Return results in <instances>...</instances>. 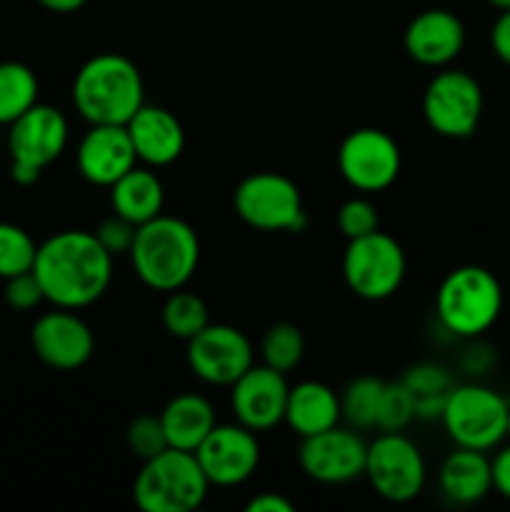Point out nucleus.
<instances>
[{
    "label": "nucleus",
    "mask_w": 510,
    "mask_h": 512,
    "mask_svg": "<svg viewBox=\"0 0 510 512\" xmlns=\"http://www.w3.org/2000/svg\"><path fill=\"white\" fill-rule=\"evenodd\" d=\"M33 273L53 308L98 303L113 280V255L88 230H60L38 245Z\"/></svg>",
    "instance_id": "f257e3e1"
},
{
    "label": "nucleus",
    "mask_w": 510,
    "mask_h": 512,
    "mask_svg": "<svg viewBox=\"0 0 510 512\" xmlns=\"http://www.w3.org/2000/svg\"><path fill=\"white\" fill-rule=\"evenodd\" d=\"M73 105L90 125H125L145 105L138 65L120 53L93 55L75 73Z\"/></svg>",
    "instance_id": "f03ea898"
},
{
    "label": "nucleus",
    "mask_w": 510,
    "mask_h": 512,
    "mask_svg": "<svg viewBox=\"0 0 510 512\" xmlns=\"http://www.w3.org/2000/svg\"><path fill=\"white\" fill-rule=\"evenodd\" d=\"M130 263L135 275L158 293L185 288L200 263V240L193 225L175 215H163L138 225Z\"/></svg>",
    "instance_id": "7ed1b4c3"
},
{
    "label": "nucleus",
    "mask_w": 510,
    "mask_h": 512,
    "mask_svg": "<svg viewBox=\"0 0 510 512\" xmlns=\"http://www.w3.org/2000/svg\"><path fill=\"white\" fill-rule=\"evenodd\" d=\"M503 310V288L488 268L460 265L450 270L435 295V315L455 338L475 340L488 333Z\"/></svg>",
    "instance_id": "20e7f679"
},
{
    "label": "nucleus",
    "mask_w": 510,
    "mask_h": 512,
    "mask_svg": "<svg viewBox=\"0 0 510 512\" xmlns=\"http://www.w3.org/2000/svg\"><path fill=\"white\" fill-rule=\"evenodd\" d=\"M210 483L195 453L168 448L143 460L135 475L133 500L143 512H190L208 498Z\"/></svg>",
    "instance_id": "39448f33"
},
{
    "label": "nucleus",
    "mask_w": 510,
    "mask_h": 512,
    "mask_svg": "<svg viewBox=\"0 0 510 512\" xmlns=\"http://www.w3.org/2000/svg\"><path fill=\"white\" fill-rule=\"evenodd\" d=\"M508 408V400L488 385H453L440 423L458 448L488 453L508 438Z\"/></svg>",
    "instance_id": "423d86ee"
},
{
    "label": "nucleus",
    "mask_w": 510,
    "mask_h": 512,
    "mask_svg": "<svg viewBox=\"0 0 510 512\" xmlns=\"http://www.w3.org/2000/svg\"><path fill=\"white\" fill-rule=\"evenodd\" d=\"M68 138L70 128L63 110L35 103L8 125L5 148L10 153V178L23 188L38 183L40 173L63 155Z\"/></svg>",
    "instance_id": "0eeeda50"
},
{
    "label": "nucleus",
    "mask_w": 510,
    "mask_h": 512,
    "mask_svg": "<svg viewBox=\"0 0 510 512\" xmlns=\"http://www.w3.org/2000/svg\"><path fill=\"white\" fill-rule=\"evenodd\" d=\"M233 205L245 225L263 233H300L308 223L300 188L283 173L263 170L238 183Z\"/></svg>",
    "instance_id": "6e6552de"
},
{
    "label": "nucleus",
    "mask_w": 510,
    "mask_h": 512,
    "mask_svg": "<svg viewBox=\"0 0 510 512\" xmlns=\"http://www.w3.org/2000/svg\"><path fill=\"white\" fill-rule=\"evenodd\" d=\"M408 270L403 248L393 235L375 230L363 238L348 240L343 255V278L363 300H385L400 290Z\"/></svg>",
    "instance_id": "1a4fd4ad"
},
{
    "label": "nucleus",
    "mask_w": 510,
    "mask_h": 512,
    "mask_svg": "<svg viewBox=\"0 0 510 512\" xmlns=\"http://www.w3.org/2000/svg\"><path fill=\"white\" fill-rule=\"evenodd\" d=\"M365 478L390 503H410L425 488V460L418 445L403 433H383L368 445Z\"/></svg>",
    "instance_id": "9d476101"
},
{
    "label": "nucleus",
    "mask_w": 510,
    "mask_h": 512,
    "mask_svg": "<svg viewBox=\"0 0 510 512\" xmlns=\"http://www.w3.org/2000/svg\"><path fill=\"white\" fill-rule=\"evenodd\" d=\"M423 115L443 138H470L483 118V88L465 70H443L425 88Z\"/></svg>",
    "instance_id": "9b49d317"
},
{
    "label": "nucleus",
    "mask_w": 510,
    "mask_h": 512,
    "mask_svg": "<svg viewBox=\"0 0 510 512\" xmlns=\"http://www.w3.org/2000/svg\"><path fill=\"white\" fill-rule=\"evenodd\" d=\"M338 168L350 188L380 193L398 180L400 148L385 130L358 128L340 143Z\"/></svg>",
    "instance_id": "f8f14e48"
},
{
    "label": "nucleus",
    "mask_w": 510,
    "mask_h": 512,
    "mask_svg": "<svg viewBox=\"0 0 510 512\" xmlns=\"http://www.w3.org/2000/svg\"><path fill=\"white\" fill-rule=\"evenodd\" d=\"M188 365L208 385H233L253 365V345L243 330L208 323L188 340Z\"/></svg>",
    "instance_id": "ddd939ff"
},
{
    "label": "nucleus",
    "mask_w": 510,
    "mask_h": 512,
    "mask_svg": "<svg viewBox=\"0 0 510 512\" xmlns=\"http://www.w3.org/2000/svg\"><path fill=\"white\" fill-rule=\"evenodd\" d=\"M210 485L235 488L253 478L260 463V443L250 428L240 423L215 425L195 450Z\"/></svg>",
    "instance_id": "4468645a"
},
{
    "label": "nucleus",
    "mask_w": 510,
    "mask_h": 512,
    "mask_svg": "<svg viewBox=\"0 0 510 512\" xmlns=\"http://www.w3.org/2000/svg\"><path fill=\"white\" fill-rule=\"evenodd\" d=\"M368 445L355 430L335 428L303 438L298 463L310 480L323 485H343L365 473Z\"/></svg>",
    "instance_id": "2eb2a0df"
},
{
    "label": "nucleus",
    "mask_w": 510,
    "mask_h": 512,
    "mask_svg": "<svg viewBox=\"0 0 510 512\" xmlns=\"http://www.w3.org/2000/svg\"><path fill=\"white\" fill-rule=\"evenodd\" d=\"M290 385L285 373L270 365H250L233 385H230V405L240 425L253 433L273 430L285 420Z\"/></svg>",
    "instance_id": "dca6fc26"
},
{
    "label": "nucleus",
    "mask_w": 510,
    "mask_h": 512,
    "mask_svg": "<svg viewBox=\"0 0 510 512\" xmlns=\"http://www.w3.org/2000/svg\"><path fill=\"white\" fill-rule=\"evenodd\" d=\"M33 353L53 370H78L93 358L95 338L75 310L53 308L43 313L30 330Z\"/></svg>",
    "instance_id": "f3484780"
},
{
    "label": "nucleus",
    "mask_w": 510,
    "mask_h": 512,
    "mask_svg": "<svg viewBox=\"0 0 510 512\" xmlns=\"http://www.w3.org/2000/svg\"><path fill=\"white\" fill-rule=\"evenodd\" d=\"M75 160L80 175L88 183L110 188L115 180L135 168L138 155L125 125H90L88 133L80 138Z\"/></svg>",
    "instance_id": "a211bd4d"
},
{
    "label": "nucleus",
    "mask_w": 510,
    "mask_h": 512,
    "mask_svg": "<svg viewBox=\"0 0 510 512\" xmlns=\"http://www.w3.org/2000/svg\"><path fill=\"white\" fill-rule=\"evenodd\" d=\"M465 45V25L445 8H430L415 15L405 28V53L420 65H450Z\"/></svg>",
    "instance_id": "6ab92c4d"
},
{
    "label": "nucleus",
    "mask_w": 510,
    "mask_h": 512,
    "mask_svg": "<svg viewBox=\"0 0 510 512\" xmlns=\"http://www.w3.org/2000/svg\"><path fill=\"white\" fill-rule=\"evenodd\" d=\"M138 160L153 168H165L183 155L185 130L168 108L145 103L125 123Z\"/></svg>",
    "instance_id": "aec40b11"
},
{
    "label": "nucleus",
    "mask_w": 510,
    "mask_h": 512,
    "mask_svg": "<svg viewBox=\"0 0 510 512\" xmlns=\"http://www.w3.org/2000/svg\"><path fill=\"white\" fill-rule=\"evenodd\" d=\"M340 420V395L333 388L318 380H303L290 388L283 423H288V428L300 438L335 428Z\"/></svg>",
    "instance_id": "412c9836"
},
{
    "label": "nucleus",
    "mask_w": 510,
    "mask_h": 512,
    "mask_svg": "<svg viewBox=\"0 0 510 512\" xmlns=\"http://www.w3.org/2000/svg\"><path fill=\"white\" fill-rule=\"evenodd\" d=\"M440 490L450 503L473 505L483 500L493 490V475H490V460L483 450L458 448L450 453L440 465L438 475Z\"/></svg>",
    "instance_id": "4be33fe9"
},
{
    "label": "nucleus",
    "mask_w": 510,
    "mask_h": 512,
    "mask_svg": "<svg viewBox=\"0 0 510 512\" xmlns=\"http://www.w3.org/2000/svg\"><path fill=\"white\" fill-rule=\"evenodd\" d=\"M160 420H163L170 448L188 450V453H195L198 445L208 438L210 430L218 425L210 400L198 393L175 395L163 408Z\"/></svg>",
    "instance_id": "5701e85b"
},
{
    "label": "nucleus",
    "mask_w": 510,
    "mask_h": 512,
    "mask_svg": "<svg viewBox=\"0 0 510 512\" xmlns=\"http://www.w3.org/2000/svg\"><path fill=\"white\" fill-rule=\"evenodd\" d=\"M110 205L113 213L123 215L130 223L143 225L163 213L165 188L153 170L135 165L110 185Z\"/></svg>",
    "instance_id": "b1692460"
},
{
    "label": "nucleus",
    "mask_w": 510,
    "mask_h": 512,
    "mask_svg": "<svg viewBox=\"0 0 510 512\" xmlns=\"http://www.w3.org/2000/svg\"><path fill=\"white\" fill-rule=\"evenodd\" d=\"M38 78L18 60L0 63V125H10L38 103Z\"/></svg>",
    "instance_id": "393cba45"
},
{
    "label": "nucleus",
    "mask_w": 510,
    "mask_h": 512,
    "mask_svg": "<svg viewBox=\"0 0 510 512\" xmlns=\"http://www.w3.org/2000/svg\"><path fill=\"white\" fill-rule=\"evenodd\" d=\"M208 323V305H205V300L200 298V295L188 293V290L183 288L168 293V300H165L163 305V325L173 338L188 343V340L195 338Z\"/></svg>",
    "instance_id": "a878e982"
},
{
    "label": "nucleus",
    "mask_w": 510,
    "mask_h": 512,
    "mask_svg": "<svg viewBox=\"0 0 510 512\" xmlns=\"http://www.w3.org/2000/svg\"><path fill=\"white\" fill-rule=\"evenodd\" d=\"M383 380L378 378H355L340 395V413L343 420L355 430H370L378 423L380 393H383Z\"/></svg>",
    "instance_id": "bb28decb"
},
{
    "label": "nucleus",
    "mask_w": 510,
    "mask_h": 512,
    "mask_svg": "<svg viewBox=\"0 0 510 512\" xmlns=\"http://www.w3.org/2000/svg\"><path fill=\"white\" fill-rule=\"evenodd\" d=\"M260 353H263L265 365L280 370V373H290V370L298 368L300 360H303L305 338L303 333H300L298 325L275 323L270 325L268 333L263 335Z\"/></svg>",
    "instance_id": "cd10ccee"
},
{
    "label": "nucleus",
    "mask_w": 510,
    "mask_h": 512,
    "mask_svg": "<svg viewBox=\"0 0 510 512\" xmlns=\"http://www.w3.org/2000/svg\"><path fill=\"white\" fill-rule=\"evenodd\" d=\"M38 245L28 230L15 223H0V280L30 273L35 263Z\"/></svg>",
    "instance_id": "c85d7f7f"
},
{
    "label": "nucleus",
    "mask_w": 510,
    "mask_h": 512,
    "mask_svg": "<svg viewBox=\"0 0 510 512\" xmlns=\"http://www.w3.org/2000/svg\"><path fill=\"white\" fill-rule=\"evenodd\" d=\"M415 420V395L410 393L408 385L403 380L398 383H385L383 393H380V408H378V423L383 433H403L410 423Z\"/></svg>",
    "instance_id": "c756f323"
},
{
    "label": "nucleus",
    "mask_w": 510,
    "mask_h": 512,
    "mask_svg": "<svg viewBox=\"0 0 510 512\" xmlns=\"http://www.w3.org/2000/svg\"><path fill=\"white\" fill-rule=\"evenodd\" d=\"M125 440H128L130 453L138 455L140 460H150L170 448L160 415L158 418H155V415H138V418L128 425Z\"/></svg>",
    "instance_id": "7c9ffc66"
},
{
    "label": "nucleus",
    "mask_w": 510,
    "mask_h": 512,
    "mask_svg": "<svg viewBox=\"0 0 510 512\" xmlns=\"http://www.w3.org/2000/svg\"><path fill=\"white\" fill-rule=\"evenodd\" d=\"M338 228L348 240L363 238L380 228L378 208L368 198H350L338 210Z\"/></svg>",
    "instance_id": "2f4dec72"
},
{
    "label": "nucleus",
    "mask_w": 510,
    "mask_h": 512,
    "mask_svg": "<svg viewBox=\"0 0 510 512\" xmlns=\"http://www.w3.org/2000/svg\"><path fill=\"white\" fill-rule=\"evenodd\" d=\"M403 383L408 385V390L415 398L445 395L453 388V380H450L448 370L435 363H418L413 368H408V373L403 375Z\"/></svg>",
    "instance_id": "473e14b6"
},
{
    "label": "nucleus",
    "mask_w": 510,
    "mask_h": 512,
    "mask_svg": "<svg viewBox=\"0 0 510 512\" xmlns=\"http://www.w3.org/2000/svg\"><path fill=\"white\" fill-rule=\"evenodd\" d=\"M135 230H138V225L130 223V220H125L123 215L113 213L110 218H105L103 223L98 225V230H95V238H98L100 245H103V248L115 258V255L130 253V248H133V240H135Z\"/></svg>",
    "instance_id": "72a5a7b5"
},
{
    "label": "nucleus",
    "mask_w": 510,
    "mask_h": 512,
    "mask_svg": "<svg viewBox=\"0 0 510 512\" xmlns=\"http://www.w3.org/2000/svg\"><path fill=\"white\" fill-rule=\"evenodd\" d=\"M43 300H45L43 288H40L33 270L5 280V303H8L13 310H18V313H28V310L38 308Z\"/></svg>",
    "instance_id": "f704fd0d"
},
{
    "label": "nucleus",
    "mask_w": 510,
    "mask_h": 512,
    "mask_svg": "<svg viewBox=\"0 0 510 512\" xmlns=\"http://www.w3.org/2000/svg\"><path fill=\"white\" fill-rule=\"evenodd\" d=\"M490 45H493V53L503 60L505 65H510V10H503L498 15V20L493 23L490 30Z\"/></svg>",
    "instance_id": "c9c22d12"
},
{
    "label": "nucleus",
    "mask_w": 510,
    "mask_h": 512,
    "mask_svg": "<svg viewBox=\"0 0 510 512\" xmlns=\"http://www.w3.org/2000/svg\"><path fill=\"white\" fill-rule=\"evenodd\" d=\"M490 475H493V488L510 500V445L500 448L490 460Z\"/></svg>",
    "instance_id": "e433bc0d"
},
{
    "label": "nucleus",
    "mask_w": 510,
    "mask_h": 512,
    "mask_svg": "<svg viewBox=\"0 0 510 512\" xmlns=\"http://www.w3.org/2000/svg\"><path fill=\"white\" fill-rule=\"evenodd\" d=\"M250 512H293L295 505L280 493H260L248 503Z\"/></svg>",
    "instance_id": "4c0bfd02"
},
{
    "label": "nucleus",
    "mask_w": 510,
    "mask_h": 512,
    "mask_svg": "<svg viewBox=\"0 0 510 512\" xmlns=\"http://www.w3.org/2000/svg\"><path fill=\"white\" fill-rule=\"evenodd\" d=\"M45 10L50 13H75V10L83 8L88 0H38Z\"/></svg>",
    "instance_id": "58836bf2"
},
{
    "label": "nucleus",
    "mask_w": 510,
    "mask_h": 512,
    "mask_svg": "<svg viewBox=\"0 0 510 512\" xmlns=\"http://www.w3.org/2000/svg\"><path fill=\"white\" fill-rule=\"evenodd\" d=\"M490 5H493V8H498L500 13H503V10H510V0H488Z\"/></svg>",
    "instance_id": "ea45409f"
},
{
    "label": "nucleus",
    "mask_w": 510,
    "mask_h": 512,
    "mask_svg": "<svg viewBox=\"0 0 510 512\" xmlns=\"http://www.w3.org/2000/svg\"><path fill=\"white\" fill-rule=\"evenodd\" d=\"M0 128H3V125H0ZM3 150H5V138L3 133H0V158H3Z\"/></svg>",
    "instance_id": "a19ab883"
},
{
    "label": "nucleus",
    "mask_w": 510,
    "mask_h": 512,
    "mask_svg": "<svg viewBox=\"0 0 510 512\" xmlns=\"http://www.w3.org/2000/svg\"><path fill=\"white\" fill-rule=\"evenodd\" d=\"M508 438H510V408H508Z\"/></svg>",
    "instance_id": "79ce46f5"
}]
</instances>
